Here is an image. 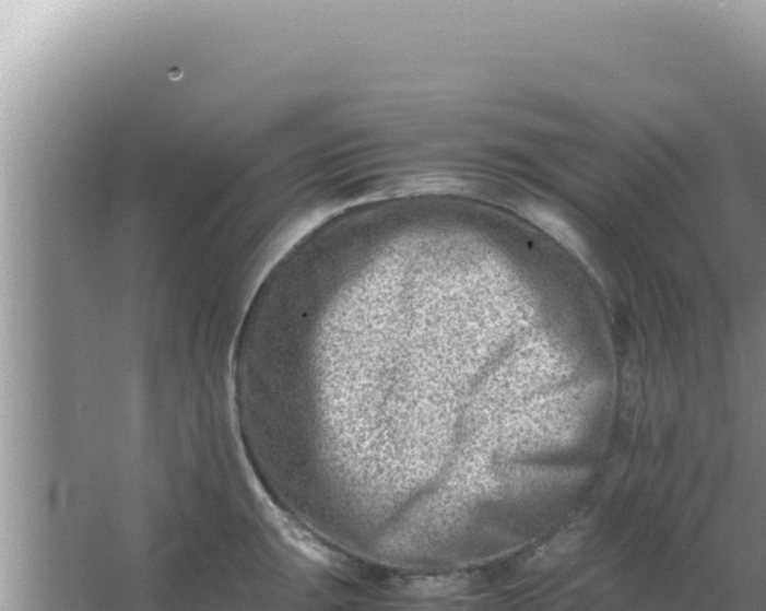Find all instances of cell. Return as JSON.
<instances>
[{
	"label": "cell",
	"instance_id": "6da1fadb",
	"mask_svg": "<svg viewBox=\"0 0 766 611\" xmlns=\"http://www.w3.org/2000/svg\"><path fill=\"white\" fill-rule=\"evenodd\" d=\"M521 213L527 219L534 222L541 230L549 233L551 237L558 240L566 249H569L575 257L579 258L587 266L590 263V252L584 239L577 235V232L564 219L554 214L547 208L538 204H526L521 207Z\"/></svg>",
	"mask_w": 766,
	"mask_h": 611
}]
</instances>
